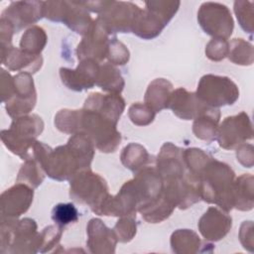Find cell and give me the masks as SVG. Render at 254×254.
<instances>
[{
  "mask_svg": "<svg viewBox=\"0 0 254 254\" xmlns=\"http://www.w3.org/2000/svg\"><path fill=\"white\" fill-rule=\"evenodd\" d=\"M197 21L202 30L214 39H227L233 30V20L225 5L203 3L197 12Z\"/></svg>",
  "mask_w": 254,
  "mask_h": 254,
  "instance_id": "cell-8",
  "label": "cell"
},
{
  "mask_svg": "<svg viewBox=\"0 0 254 254\" xmlns=\"http://www.w3.org/2000/svg\"><path fill=\"white\" fill-rule=\"evenodd\" d=\"M155 111L148 105L142 103L132 104L129 108V117L136 125H148L155 118Z\"/></svg>",
  "mask_w": 254,
  "mask_h": 254,
  "instance_id": "cell-30",
  "label": "cell"
},
{
  "mask_svg": "<svg viewBox=\"0 0 254 254\" xmlns=\"http://www.w3.org/2000/svg\"><path fill=\"white\" fill-rule=\"evenodd\" d=\"M205 54L211 61H220L228 55V43L224 39H213L207 44Z\"/></svg>",
  "mask_w": 254,
  "mask_h": 254,
  "instance_id": "cell-33",
  "label": "cell"
},
{
  "mask_svg": "<svg viewBox=\"0 0 254 254\" xmlns=\"http://www.w3.org/2000/svg\"><path fill=\"white\" fill-rule=\"evenodd\" d=\"M52 218L57 225L64 227L78 219V211L72 203H59L52 211Z\"/></svg>",
  "mask_w": 254,
  "mask_h": 254,
  "instance_id": "cell-28",
  "label": "cell"
},
{
  "mask_svg": "<svg viewBox=\"0 0 254 254\" xmlns=\"http://www.w3.org/2000/svg\"><path fill=\"white\" fill-rule=\"evenodd\" d=\"M2 64L11 70H24L23 72H36L43 63L41 55H31L21 49L11 47L1 51Z\"/></svg>",
  "mask_w": 254,
  "mask_h": 254,
  "instance_id": "cell-20",
  "label": "cell"
},
{
  "mask_svg": "<svg viewBox=\"0 0 254 254\" xmlns=\"http://www.w3.org/2000/svg\"><path fill=\"white\" fill-rule=\"evenodd\" d=\"M44 123L36 114L14 118L9 129L1 131L3 144L23 160L31 158L35 139L42 133Z\"/></svg>",
  "mask_w": 254,
  "mask_h": 254,
  "instance_id": "cell-4",
  "label": "cell"
},
{
  "mask_svg": "<svg viewBox=\"0 0 254 254\" xmlns=\"http://www.w3.org/2000/svg\"><path fill=\"white\" fill-rule=\"evenodd\" d=\"M107 58L113 64H125L129 60V52L122 43L113 38L109 40Z\"/></svg>",
  "mask_w": 254,
  "mask_h": 254,
  "instance_id": "cell-32",
  "label": "cell"
},
{
  "mask_svg": "<svg viewBox=\"0 0 254 254\" xmlns=\"http://www.w3.org/2000/svg\"><path fill=\"white\" fill-rule=\"evenodd\" d=\"M196 95L205 104L216 108L233 104L239 96V91L230 78L206 74L198 82Z\"/></svg>",
  "mask_w": 254,
  "mask_h": 254,
  "instance_id": "cell-7",
  "label": "cell"
},
{
  "mask_svg": "<svg viewBox=\"0 0 254 254\" xmlns=\"http://www.w3.org/2000/svg\"><path fill=\"white\" fill-rule=\"evenodd\" d=\"M171 245L176 253H195L199 252L200 240L192 230L179 229L172 234Z\"/></svg>",
  "mask_w": 254,
  "mask_h": 254,
  "instance_id": "cell-24",
  "label": "cell"
},
{
  "mask_svg": "<svg viewBox=\"0 0 254 254\" xmlns=\"http://www.w3.org/2000/svg\"><path fill=\"white\" fill-rule=\"evenodd\" d=\"M172 93V83L164 78H157L148 86L145 94V103L153 111L160 112L165 108H169Z\"/></svg>",
  "mask_w": 254,
  "mask_h": 254,
  "instance_id": "cell-21",
  "label": "cell"
},
{
  "mask_svg": "<svg viewBox=\"0 0 254 254\" xmlns=\"http://www.w3.org/2000/svg\"><path fill=\"white\" fill-rule=\"evenodd\" d=\"M141 9L131 2L110 1L97 20L107 34L132 32L134 22Z\"/></svg>",
  "mask_w": 254,
  "mask_h": 254,
  "instance_id": "cell-9",
  "label": "cell"
},
{
  "mask_svg": "<svg viewBox=\"0 0 254 254\" xmlns=\"http://www.w3.org/2000/svg\"><path fill=\"white\" fill-rule=\"evenodd\" d=\"M252 138L251 122L246 113L227 117L221 123L217 140L219 146L223 149H233L247 139Z\"/></svg>",
  "mask_w": 254,
  "mask_h": 254,
  "instance_id": "cell-12",
  "label": "cell"
},
{
  "mask_svg": "<svg viewBox=\"0 0 254 254\" xmlns=\"http://www.w3.org/2000/svg\"><path fill=\"white\" fill-rule=\"evenodd\" d=\"M46 42L47 36L45 31L38 26H34L28 29L26 33L22 36L20 48L22 51L28 54L39 56L44 49Z\"/></svg>",
  "mask_w": 254,
  "mask_h": 254,
  "instance_id": "cell-25",
  "label": "cell"
},
{
  "mask_svg": "<svg viewBox=\"0 0 254 254\" xmlns=\"http://www.w3.org/2000/svg\"><path fill=\"white\" fill-rule=\"evenodd\" d=\"M96 85L105 91L118 94L124 87V80L115 66L111 65V64H105L99 67Z\"/></svg>",
  "mask_w": 254,
  "mask_h": 254,
  "instance_id": "cell-23",
  "label": "cell"
},
{
  "mask_svg": "<svg viewBox=\"0 0 254 254\" xmlns=\"http://www.w3.org/2000/svg\"><path fill=\"white\" fill-rule=\"evenodd\" d=\"M125 102L118 94L103 95L98 92L91 93L85 100L84 109L95 111L117 124L123 113Z\"/></svg>",
  "mask_w": 254,
  "mask_h": 254,
  "instance_id": "cell-18",
  "label": "cell"
},
{
  "mask_svg": "<svg viewBox=\"0 0 254 254\" xmlns=\"http://www.w3.org/2000/svg\"><path fill=\"white\" fill-rule=\"evenodd\" d=\"M13 78V93L5 102V107L11 117L17 118L29 113L35 107L36 90L31 73L20 72Z\"/></svg>",
  "mask_w": 254,
  "mask_h": 254,
  "instance_id": "cell-10",
  "label": "cell"
},
{
  "mask_svg": "<svg viewBox=\"0 0 254 254\" xmlns=\"http://www.w3.org/2000/svg\"><path fill=\"white\" fill-rule=\"evenodd\" d=\"M44 4L42 1H17L12 2L1 15V18L11 23L15 33L28 25L36 23L44 16Z\"/></svg>",
  "mask_w": 254,
  "mask_h": 254,
  "instance_id": "cell-14",
  "label": "cell"
},
{
  "mask_svg": "<svg viewBox=\"0 0 254 254\" xmlns=\"http://www.w3.org/2000/svg\"><path fill=\"white\" fill-rule=\"evenodd\" d=\"M99 66L95 61L83 60L75 69L62 67L60 74L63 82L69 88L75 91L91 88L96 84Z\"/></svg>",
  "mask_w": 254,
  "mask_h": 254,
  "instance_id": "cell-16",
  "label": "cell"
},
{
  "mask_svg": "<svg viewBox=\"0 0 254 254\" xmlns=\"http://www.w3.org/2000/svg\"><path fill=\"white\" fill-rule=\"evenodd\" d=\"M34 191L27 185L17 183L1 194V219L17 218L25 213L33 201Z\"/></svg>",
  "mask_w": 254,
  "mask_h": 254,
  "instance_id": "cell-13",
  "label": "cell"
},
{
  "mask_svg": "<svg viewBox=\"0 0 254 254\" xmlns=\"http://www.w3.org/2000/svg\"><path fill=\"white\" fill-rule=\"evenodd\" d=\"M231 217L216 207H209L198 221V229L201 235L211 241H218L230 230Z\"/></svg>",
  "mask_w": 254,
  "mask_h": 254,
  "instance_id": "cell-17",
  "label": "cell"
},
{
  "mask_svg": "<svg viewBox=\"0 0 254 254\" xmlns=\"http://www.w3.org/2000/svg\"><path fill=\"white\" fill-rule=\"evenodd\" d=\"M146 8L156 13L166 24L173 18L179 9L180 1H149L146 2Z\"/></svg>",
  "mask_w": 254,
  "mask_h": 254,
  "instance_id": "cell-29",
  "label": "cell"
},
{
  "mask_svg": "<svg viewBox=\"0 0 254 254\" xmlns=\"http://www.w3.org/2000/svg\"><path fill=\"white\" fill-rule=\"evenodd\" d=\"M41 234L37 233V224L31 218L19 221L15 218L1 219V252L25 253L40 249Z\"/></svg>",
  "mask_w": 254,
  "mask_h": 254,
  "instance_id": "cell-5",
  "label": "cell"
},
{
  "mask_svg": "<svg viewBox=\"0 0 254 254\" xmlns=\"http://www.w3.org/2000/svg\"><path fill=\"white\" fill-rule=\"evenodd\" d=\"M235 176L228 165L212 158L199 173L200 198L215 203L225 211L234 207Z\"/></svg>",
  "mask_w": 254,
  "mask_h": 254,
  "instance_id": "cell-2",
  "label": "cell"
},
{
  "mask_svg": "<svg viewBox=\"0 0 254 254\" xmlns=\"http://www.w3.org/2000/svg\"><path fill=\"white\" fill-rule=\"evenodd\" d=\"M69 195L73 200L85 203L98 214L105 200L109 197L106 182L89 170L77 173L70 181Z\"/></svg>",
  "mask_w": 254,
  "mask_h": 254,
  "instance_id": "cell-6",
  "label": "cell"
},
{
  "mask_svg": "<svg viewBox=\"0 0 254 254\" xmlns=\"http://www.w3.org/2000/svg\"><path fill=\"white\" fill-rule=\"evenodd\" d=\"M113 231L120 242H128L136 234V223L133 217L125 216L117 221Z\"/></svg>",
  "mask_w": 254,
  "mask_h": 254,
  "instance_id": "cell-31",
  "label": "cell"
},
{
  "mask_svg": "<svg viewBox=\"0 0 254 254\" xmlns=\"http://www.w3.org/2000/svg\"><path fill=\"white\" fill-rule=\"evenodd\" d=\"M219 121L218 117L204 115L195 119L192 125V131L195 136L199 139L211 141L215 139L217 132V123Z\"/></svg>",
  "mask_w": 254,
  "mask_h": 254,
  "instance_id": "cell-27",
  "label": "cell"
},
{
  "mask_svg": "<svg viewBox=\"0 0 254 254\" xmlns=\"http://www.w3.org/2000/svg\"><path fill=\"white\" fill-rule=\"evenodd\" d=\"M108 34L96 19L83 40L77 47V58L79 61L92 60L101 62L108 53Z\"/></svg>",
  "mask_w": 254,
  "mask_h": 254,
  "instance_id": "cell-15",
  "label": "cell"
},
{
  "mask_svg": "<svg viewBox=\"0 0 254 254\" xmlns=\"http://www.w3.org/2000/svg\"><path fill=\"white\" fill-rule=\"evenodd\" d=\"M73 134H84L101 152H114L121 142L116 124L103 115L87 110H75Z\"/></svg>",
  "mask_w": 254,
  "mask_h": 254,
  "instance_id": "cell-3",
  "label": "cell"
},
{
  "mask_svg": "<svg viewBox=\"0 0 254 254\" xmlns=\"http://www.w3.org/2000/svg\"><path fill=\"white\" fill-rule=\"evenodd\" d=\"M171 108L178 117L190 120L200 116L210 115L220 118V112L217 108L211 107L202 102L194 92H189L181 87L173 91L169 103Z\"/></svg>",
  "mask_w": 254,
  "mask_h": 254,
  "instance_id": "cell-11",
  "label": "cell"
},
{
  "mask_svg": "<svg viewBox=\"0 0 254 254\" xmlns=\"http://www.w3.org/2000/svg\"><path fill=\"white\" fill-rule=\"evenodd\" d=\"M87 245L92 253H113L117 237L100 219L93 218L87 225Z\"/></svg>",
  "mask_w": 254,
  "mask_h": 254,
  "instance_id": "cell-19",
  "label": "cell"
},
{
  "mask_svg": "<svg viewBox=\"0 0 254 254\" xmlns=\"http://www.w3.org/2000/svg\"><path fill=\"white\" fill-rule=\"evenodd\" d=\"M92 142L84 134H73L64 146L51 149L44 143L36 142L30 159H35L52 179L64 181L89 168L93 159Z\"/></svg>",
  "mask_w": 254,
  "mask_h": 254,
  "instance_id": "cell-1",
  "label": "cell"
},
{
  "mask_svg": "<svg viewBox=\"0 0 254 254\" xmlns=\"http://www.w3.org/2000/svg\"><path fill=\"white\" fill-rule=\"evenodd\" d=\"M150 158L152 157H150L144 147L134 143L126 146L121 154L122 164L136 173L148 167L147 165L150 162Z\"/></svg>",
  "mask_w": 254,
  "mask_h": 254,
  "instance_id": "cell-22",
  "label": "cell"
},
{
  "mask_svg": "<svg viewBox=\"0 0 254 254\" xmlns=\"http://www.w3.org/2000/svg\"><path fill=\"white\" fill-rule=\"evenodd\" d=\"M43 171V168L35 159H28L26 160L25 164L22 165L19 171L17 183H22L32 188H37L44 180Z\"/></svg>",
  "mask_w": 254,
  "mask_h": 254,
  "instance_id": "cell-26",
  "label": "cell"
}]
</instances>
